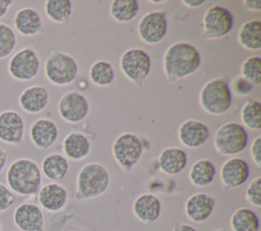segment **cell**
<instances>
[{
	"mask_svg": "<svg viewBox=\"0 0 261 231\" xmlns=\"http://www.w3.org/2000/svg\"><path fill=\"white\" fill-rule=\"evenodd\" d=\"M249 175V165L242 158H229L220 168V181L225 189L242 186L248 180Z\"/></svg>",
	"mask_w": 261,
	"mask_h": 231,
	"instance_id": "9a60e30c",
	"label": "cell"
},
{
	"mask_svg": "<svg viewBox=\"0 0 261 231\" xmlns=\"http://www.w3.org/2000/svg\"><path fill=\"white\" fill-rule=\"evenodd\" d=\"M248 143L245 127L237 122H226L215 132V151L223 156H234L242 153Z\"/></svg>",
	"mask_w": 261,
	"mask_h": 231,
	"instance_id": "8992f818",
	"label": "cell"
},
{
	"mask_svg": "<svg viewBox=\"0 0 261 231\" xmlns=\"http://www.w3.org/2000/svg\"><path fill=\"white\" fill-rule=\"evenodd\" d=\"M14 30L23 37H34L43 31V19L35 8L23 7L18 9L13 17Z\"/></svg>",
	"mask_w": 261,
	"mask_h": 231,
	"instance_id": "44dd1931",
	"label": "cell"
},
{
	"mask_svg": "<svg viewBox=\"0 0 261 231\" xmlns=\"http://www.w3.org/2000/svg\"><path fill=\"white\" fill-rule=\"evenodd\" d=\"M109 11L115 21L126 23L137 17L140 11V4L137 0H113Z\"/></svg>",
	"mask_w": 261,
	"mask_h": 231,
	"instance_id": "f1b7e54d",
	"label": "cell"
},
{
	"mask_svg": "<svg viewBox=\"0 0 261 231\" xmlns=\"http://www.w3.org/2000/svg\"><path fill=\"white\" fill-rule=\"evenodd\" d=\"M119 67L128 80L135 85L140 86L150 73L151 58L149 54L142 49H128L121 55Z\"/></svg>",
	"mask_w": 261,
	"mask_h": 231,
	"instance_id": "52a82bcc",
	"label": "cell"
},
{
	"mask_svg": "<svg viewBox=\"0 0 261 231\" xmlns=\"http://www.w3.org/2000/svg\"><path fill=\"white\" fill-rule=\"evenodd\" d=\"M46 16L53 22L66 23L72 12V4L69 0H47L44 5Z\"/></svg>",
	"mask_w": 261,
	"mask_h": 231,
	"instance_id": "f546056e",
	"label": "cell"
},
{
	"mask_svg": "<svg viewBox=\"0 0 261 231\" xmlns=\"http://www.w3.org/2000/svg\"><path fill=\"white\" fill-rule=\"evenodd\" d=\"M167 33V18L164 11L155 10L145 14L139 21L138 35L140 39L150 45L160 43Z\"/></svg>",
	"mask_w": 261,
	"mask_h": 231,
	"instance_id": "8fae6325",
	"label": "cell"
},
{
	"mask_svg": "<svg viewBox=\"0 0 261 231\" xmlns=\"http://www.w3.org/2000/svg\"><path fill=\"white\" fill-rule=\"evenodd\" d=\"M232 24L230 11L221 5H213L203 16L202 34L205 39H220L231 32Z\"/></svg>",
	"mask_w": 261,
	"mask_h": 231,
	"instance_id": "30bf717a",
	"label": "cell"
},
{
	"mask_svg": "<svg viewBox=\"0 0 261 231\" xmlns=\"http://www.w3.org/2000/svg\"><path fill=\"white\" fill-rule=\"evenodd\" d=\"M112 154L119 167L129 171L141 160L143 154L142 141L135 133H121L113 141Z\"/></svg>",
	"mask_w": 261,
	"mask_h": 231,
	"instance_id": "9c48e42d",
	"label": "cell"
},
{
	"mask_svg": "<svg viewBox=\"0 0 261 231\" xmlns=\"http://www.w3.org/2000/svg\"><path fill=\"white\" fill-rule=\"evenodd\" d=\"M0 231H3V226H2V223L0 221Z\"/></svg>",
	"mask_w": 261,
	"mask_h": 231,
	"instance_id": "f6af8a7d",
	"label": "cell"
},
{
	"mask_svg": "<svg viewBox=\"0 0 261 231\" xmlns=\"http://www.w3.org/2000/svg\"><path fill=\"white\" fill-rule=\"evenodd\" d=\"M24 131V120L17 111L0 112V141L7 145H19L23 141Z\"/></svg>",
	"mask_w": 261,
	"mask_h": 231,
	"instance_id": "5bb4252c",
	"label": "cell"
},
{
	"mask_svg": "<svg viewBox=\"0 0 261 231\" xmlns=\"http://www.w3.org/2000/svg\"><path fill=\"white\" fill-rule=\"evenodd\" d=\"M181 3L185 4L187 7L196 8V7H200L202 4H204L205 0H182Z\"/></svg>",
	"mask_w": 261,
	"mask_h": 231,
	"instance_id": "b9f144b4",
	"label": "cell"
},
{
	"mask_svg": "<svg viewBox=\"0 0 261 231\" xmlns=\"http://www.w3.org/2000/svg\"><path fill=\"white\" fill-rule=\"evenodd\" d=\"M243 125L252 130L261 129V104L258 100H248L241 110Z\"/></svg>",
	"mask_w": 261,
	"mask_h": 231,
	"instance_id": "1f68e13d",
	"label": "cell"
},
{
	"mask_svg": "<svg viewBox=\"0 0 261 231\" xmlns=\"http://www.w3.org/2000/svg\"><path fill=\"white\" fill-rule=\"evenodd\" d=\"M109 184L108 170L100 163H88L77 173L74 197L77 200L98 197L108 189Z\"/></svg>",
	"mask_w": 261,
	"mask_h": 231,
	"instance_id": "3957f363",
	"label": "cell"
},
{
	"mask_svg": "<svg viewBox=\"0 0 261 231\" xmlns=\"http://www.w3.org/2000/svg\"><path fill=\"white\" fill-rule=\"evenodd\" d=\"M251 158L256 167H261V136L258 135L252 142L250 149Z\"/></svg>",
	"mask_w": 261,
	"mask_h": 231,
	"instance_id": "74e56055",
	"label": "cell"
},
{
	"mask_svg": "<svg viewBox=\"0 0 261 231\" xmlns=\"http://www.w3.org/2000/svg\"><path fill=\"white\" fill-rule=\"evenodd\" d=\"M172 231H197L196 228H194L193 226L189 225V224H177L173 227Z\"/></svg>",
	"mask_w": 261,
	"mask_h": 231,
	"instance_id": "7bdbcfd3",
	"label": "cell"
},
{
	"mask_svg": "<svg viewBox=\"0 0 261 231\" xmlns=\"http://www.w3.org/2000/svg\"><path fill=\"white\" fill-rule=\"evenodd\" d=\"M62 149L68 159L80 161L89 156L91 152V141L81 132H70L63 139Z\"/></svg>",
	"mask_w": 261,
	"mask_h": 231,
	"instance_id": "cb8c5ba5",
	"label": "cell"
},
{
	"mask_svg": "<svg viewBox=\"0 0 261 231\" xmlns=\"http://www.w3.org/2000/svg\"><path fill=\"white\" fill-rule=\"evenodd\" d=\"M214 231H225V230H223V229H216V230H214Z\"/></svg>",
	"mask_w": 261,
	"mask_h": 231,
	"instance_id": "bcb514c9",
	"label": "cell"
},
{
	"mask_svg": "<svg viewBox=\"0 0 261 231\" xmlns=\"http://www.w3.org/2000/svg\"><path fill=\"white\" fill-rule=\"evenodd\" d=\"M201 64L199 51L195 46L186 42H177L170 45L163 57V70L169 82L195 73Z\"/></svg>",
	"mask_w": 261,
	"mask_h": 231,
	"instance_id": "6da1fadb",
	"label": "cell"
},
{
	"mask_svg": "<svg viewBox=\"0 0 261 231\" xmlns=\"http://www.w3.org/2000/svg\"><path fill=\"white\" fill-rule=\"evenodd\" d=\"M215 207V198L207 193L199 192L191 195L185 204L187 217L195 222L202 223L209 219Z\"/></svg>",
	"mask_w": 261,
	"mask_h": 231,
	"instance_id": "ffe728a7",
	"label": "cell"
},
{
	"mask_svg": "<svg viewBox=\"0 0 261 231\" xmlns=\"http://www.w3.org/2000/svg\"><path fill=\"white\" fill-rule=\"evenodd\" d=\"M67 199V189L57 182L47 183L38 191L39 205L42 209L50 213L61 211L66 206Z\"/></svg>",
	"mask_w": 261,
	"mask_h": 231,
	"instance_id": "e0dca14e",
	"label": "cell"
},
{
	"mask_svg": "<svg viewBox=\"0 0 261 231\" xmlns=\"http://www.w3.org/2000/svg\"><path fill=\"white\" fill-rule=\"evenodd\" d=\"M40 67L41 62L38 53L29 47L21 48L13 53L7 64L9 75L17 81L34 79L39 74Z\"/></svg>",
	"mask_w": 261,
	"mask_h": 231,
	"instance_id": "ba28073f",
	"label": "cell"
},
{
	"mask_svg": "<svg viewBox=\"0 0 261 231\" xmlns=\"http://www.w3.org/2000/svg\"><path fill=\"white\" fill-rule=\"evenodd\" d=\"M133 212L137 219L143 223H154L161 214L160 199L151 193L139 195L133 204Z\"/></svg>",
	"mask_w": 261,
	"mask_h": 231,
	"instance_id": "7402d4cb",
	"label": "cell"
},
{
	"mask_svg": "<svg viewBox=\"0 0 261 231\" xmlns=\"http://www.w3.org/2000/svg\"><path fill=\"white\" fill-rule=\"evenodd\" d=\"M210 135L208 127L194 119L184 121L178 128V140L188 149H197L202 147L208 140Z\"/></svg>",
	"mask_w": 261,
	"mask_h": 231,
	"instance_id": "ac0fdd59",
	"label": "cell"
},
{
	"mask_svg": "<svg viewBox=\"0 0 261 231\" xmlns=\"http://www.w3.org/2000/svg\"><path fill=\"white\" fill-rule=\"evenodd\" d=\"M200 105L211 115H222L231 106V91L224 77H216L207 81L200 91Z\"/></svg>",
	"mask_w": 261,
	"mask_h": 231,
	"instance_id": "277c9868",
	"label": "cell"
},
{
	"mask_svg": "<svg viewBox=\"0 0 261 231\" xmlns=\"http://www.w3.org/2000/svg\"><path fill=\"white\" fill-rule=\"evenodd\" d=\"M17 39L14 30L4 22H0V60L9 57L15 50Z\"/></svg>",
	"mask_w": 261,
	"mask_h": 231,
	"instance_id": "d6a6232c",
	"label": "cell"
},
{
	"mask_svg": "<svg viewBox=\"0 0 261 231\" xmlns=\"http://www.w3.org/2000/svg\"><path fill=\"white\" fill-rule=\"evenodd\" d=\"M40 169L46 178L52 181H58L67 175L69 164L67 159L61 154L52 153L42 160Z\"/></svg>",
	"mask_w": 261,
	"mask_h": 231,
	"instance_id": "d4e9b609",
	"label": "cell"
},
{
	"mask_svg": "<svg viewBox=\"0 0 261 231\" xmlns=\"http://www.w3.org/2000/svg\"><path fill=\"white\" fill-rule=\"evenodd\" d=\"M165 2L166 0H150V3H153V4H163Z\"/></svg>",
	"mask_w": 261,
	"mask_h": 231,
	"instance_id": "ee69618b",
	"label": "cell"
},
{
	"mask_svg": "<svg viewBox=\"0 0 261 231\" xmlns=\"http://www.w3.org/2000/svg\"><path fill=\"white\" fill-rule=\"evenodd\" d=\"M243 6L247 10L260 11L261 10V1L260 0H244Z\"/></svg>",
	"mask_w": 261,
	"mask_h": 231,
	"instance_id": "f35d334b",
	"label": "cell"
},
{
	"mask_svg": "<svg viewBox=\"0 0 261 231\" xmlns=\"http://www.w3.org/2000/svg\"><path fill=\"white\" fill-rule=\"evenodd\" d=\"M6 185L19 196H33L38 193L42 184V172L36 161L31 158H17L7 167Z\"/></svg>",
	"mask_w": 261,
	"mask_h": 231,
	"instance_id": "7a4b0ae2",
	"label": "cell"
},
{
	"mask_svg": "<svg viewBox=\"0 0 261 231\" xmlns=\"http://www.w3.org/2000/svg\"><path fill=\"white\" fill-rule=\"evenodd\" d=\"M58 127L49 118H38L30 127V138L35 147L40 150L51 148L58 138Z\"/></svg>",
	"mask_w": 261,
	"mask_h": 231,
	"instance_id": "2e32d148",
	"label": "cell"
},
{
	"mask_svg": "<svg viewBox=\"0 0 261 231\" xmlns=\"http://www.w3.org/2000/svg\"><path fill=\"white\" fill-rule=\"evenodd\" d=\"M89 76L95 85L108 86L114 81L115 71L110 62L98 60L90 67Z\"/></svg>",
	"mask_w": 261,
	"mask_h": 231,
	"instance_id": "4dcf8cb0",
	"label": "cell"
},
{
	"mask_svg": "<svg viewBox=\"0 0 261 231\" xmlns=\"http://www.w3.org/2000/svg\"><path fill=\"white\" fill-rule=\"evenodd\" d=\"M245 197L251 206L255 208L261 207V176H257L250 182L246 189Z\"/></svg>",
	"mask_w": 261,
	"mask_h": 231,
	"instance_id": "e575fe53",
	"label": "cell"
},
{
	"mask_svg": "<svg viewBox=\"0 0 261 231\" xmlns=\"http://www.w3.org/2000/svg\"><path fill=\"white\" fill-rule=\"evenodd\" d=\"M12 5L13 1L11 0H0V19L7 14Z\"/></svg>",
	"mask_w": 261,
	"mask_h": 231,
	"instance_id": "ab89813d",
	"label": "cell"
},
{
	"mask_svg": "<svg viewBox=\"0 0 261 231\" xmlns=\"http://www.w3.org/2000/svg\"><path fill=\"white\" fill-rule=\"evenodd\" d=\"M238 41L240 45L248 50L257 51L261 49V21L249 19L239 30Z\"/></svg>",
	"mask_w": 261,
	"mask_h": 231,
	"instance_id": "484cf974",
	"label": "cell"
},
{
	"mask_svg": "<svg viewBox=\"0 0 261 231\" xmlns=\"http://www.w3.org/2000/svg\"><path fill=\"white\" fill-rule=\"evenodd\" d=\"M232 89H233L234 93L241 97L248 96L249 94H251L253 92V85L250 82H248L246 79H244L242 76L237 77L233 80Z\"/></svg>",
	"mask_w": 261,
	"mask_h": 231,
	"instance_id": "8d00e7d4",
	"label": "cell"
},
{
	"mask_svg": "<svg viewBox=\"0 0 261 231\" xmlns=\"http://www.w3.org/2000/svg\"><path fill=\"white\" fill-rule=\"evenodd\" d=\"M241 74L252 85L261 83V58L259 56L248 57L241 66Z\"/></svg>",
	"mask_w": 261,
	"mask_h": 231,
	"instance_id": "836d02e7",
	"label": "cell"
},
{
	"mask_svg": "<svg viewBox=\"0 0 261 231\" xmlns=\"http://www.w3.org/2000/svg\"><path fill=\"white\" fill-rule=\"evenodd\" d=\"M14 226L19 231H44L45 218L40 206L32 201H23L16 206L12 214Z\"/></svg>",
	"mask_w": 261,
	"mask_h": 231,
	"instance_id": "4fadbf2b",
	"label": "cell"
},
{
	"mask_svg": "<svg viewBox=\"0 0 261 231\" xmlns=\"http://www.w3.org/2000/svg\"><path fill=\"white\" fill-rule=\"evenodd\" d=\"M79 66L75 59L67 53L51 52L44 65V73L48 81L57 86L70 84L76 77Z\"/></svg>",
	"mask_w": 261,
	"mask_h": 231,
	"instance_id": "5b68a950",
	"label": "cell"
},
{
	"mask_svg": "<svg viewBox=\"0 0 261 231\" xmlns=\"http://www.w3.org/2000/svg\"><path fill=\"white\" fill-rule=\"evenodd\" d=\"M259 226L257 214L249 208H240L230 217L232 231H259Z\"/></svg>",
	"mask_w": 261,
	"mask_h": 231,
	"instance_id": "83f0119b",
	"label": "cell"
},
{
	"mask_svg": "<svg viewBox=\"0 0 261 231\" xmlns=\"http://www.w3.org/2000/svg\"><path fill=\"white\" fill-rule=\"evenodd\" d=\"M215 174V166L210 160L199 159L192 165L189 172V178L193 185L205 187L214 181Z\"/></svg>",
	"mask_w": 261,
	"mask_h": 231,
	"instance_id": "4316f807",
	"label": "cell"
},
{
	"mask_svg": "<svg viewBox=\"0 0 261 231\" xmlns=\"http://www.w3.org/2000/svg\"><path fill=\"white\" fill-rule=\"evenodd\" d=\"M49 104V92L41 84L25 88L18 97V105L22 111L29 114H37L44 111Z\"/></svg>",
	"mask_w": 261,
	"mask_h": 231,
	"instance_id": "d6986e66",
	"label": "cell"
},
{
	"mask_svg": "<svg viewBox=\"0 0 261 231\" xmlns=\"http://www.w3.org/2000/svg\"><path fill=\"white\" fill-rule=\"evenodd\" d=\"M7 162H8V153L6 149H4L3 147H0V174L5 169Z\"/></svg>",
	"mask_w": 261,
	"mask_h": 231,
	"instance_id": "60d3db41",
	"label": "cell"
},
{
	"mask_svg": "<svg viewBox=\"0 0 261 231\" xmlns=\"http://www.w3.org/2000/svg\"><path fill=\"white\" fill-rule=\"evenodd\" d=\"M15 194L8 188V186L0 182V213L8 211L15 203Z\"/></svg>",
	"mask_w": 261,
	"mask_h": 231,
	"instance_id": "d590c367",
	"label": "cell"
},
{
	"mask_svg": "<svg viewBox=\"0 0 261 231\" xmlns=\"http://www.w3.org/2000/svg\"><path fill=\"white\" fill-rule=\"evenodd\" d=\"M187 163L188 156L186 152L175 147L164 149L158 157V164L161 171L168 175L180 173L186 168Z\"/></svg>",
	"mask_w": 261,
	"mask_h": 231,
	"instance_id": "603a6c76",
	"label": "cell"
},
{
	"mask_svg": "<svg viewBox=\"0 0 261 231\" xmlns=\"http://www.w3.org/2000/svg\"><path fill=\"white\" fill-rule=\"evenodd\" d=\"M58 112L64 121L73 124L80 123L89 115L90 104L83 94L68 91L59 100Z\"/></svg>",
	"mask_w": 261,
	"mask_h": 231,
	"instance_id": "7c38bea8",
	"label": "cell"
}]
</instances>
